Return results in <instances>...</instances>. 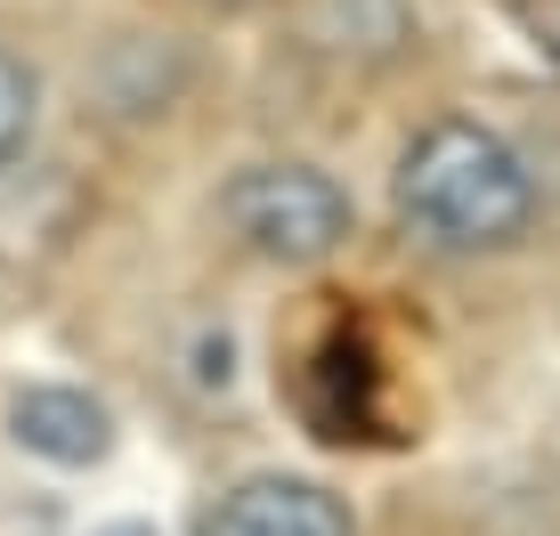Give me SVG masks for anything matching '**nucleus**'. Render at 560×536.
<instances>
[{
    "instance_id": "1",
    "label": "nucleus",
    "mask_w": 560,
    "mask_h": 536,
    "mask_svg": "<svg viewBox=\"0 0 560 536\" xmlns=\"http://www.w3.org/2000/svg\"><path fill=\"white\" fill-rule=\"evenodd\" d=\"M390 203L431 253H512L536 228V171L488 123H431L390 171Z\"/></svg>"
},
{
    "instance_id": "2",
    "label": "nucleus",
    "mask_w": 560,
    "mask_h": 536,
    "mask_svg": "<svg viewBox=\"0 0 560 536\" xmlns=\"http://www.w3.org/2000/svg\"><path fill=\"white\" fill-rule=\"evenodd\" d=\"M228 228H236L244 253L277 260V268H308V260H334L350 244V187L317 163H244L220 196Z\"/></svg>"
},
{
    "instance_id": "3",
    "label": "nucleus",
    "mask_w": 560,
    "mask_h": 536,
    "mask_svg": "<svg viewBox=\"0 0 560 536\" xmlns=\"http://www.w3.org/2000/svg\"><path fill=\"white\" fill-rule=\"evenodd\" d=\"M196 536H358V521L325 480L253 471V480H236L220 504H203Z\"/></svg>"
},
{
    "instance_id": "4",
    "label": "nucleus",
    "mask_w": 560,
    "mask_h": 536,
    "mask_svg": "<svg viewBox=\"0 0 560 536\" xmlns=\"http://www.w3.org/2000/svg\"><path fill=\"white\" fill-rule=\"evenodd\" d=\"M9 431H16V447L49 455V464H98L114 447V415L90 391H73V382H33V391H16Z\"/></svg>"
},
{
    "instance_id": "5",
    "label": "nucleus",
    "mask_w": 560,
    "mask_h": 536,
    "mask_svg": "<svg viewBox=\"0 0 560 536\" xmlns=\"http://www.w3.org/2000/svg\"><path fill=\"white\" fill-rule=\"evenodd\" d=\"M33 123H42V82H33L25 57L0 49V171L33 147Z\"/></svg>"
},
{
    "instance_id": "6",
    "label": "nucleus",
    "mask_w": 560,
    "mask_h": 536,
    "mask_svg": "<svg viewBox=\"0 0 560 536\" xmlns=\"http://www.w3.org/2000/svg\"><path fill=\"white\" fill-rule=\"evenodd\" d=\"M106 536H147V528H106Z\"/></svg>"
},
{
    "instance_id": "7",
    "label": "nucleus",
    "mask_w": 560,
    "mask_h": 536,
    "mask_svg": "<svg viewBox=\"0 0 560 536\" xmlns=\"http://www.w3.org/2000/svg\"><path fill=\"white\" fill-rule=\"evenodd\" d=\"M220 9H253V0H220Z\"/></svg>"
}]
</instances>
